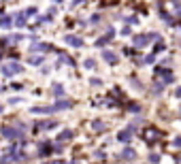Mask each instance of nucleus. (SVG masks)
<instances>
[{
	"label": "nucleus",
	"instance_id": "14",
	"mask_svg": "<svg viewBox=\"0 0 181 164\" xmlns=\"http://www.w3.org/2000/svg\"><path fill=\"white\" fill-rule=\"evenodd\" d=\"M85 66H88V68H94V66H96V62H94V60H88V62H85Z\"/></svg>",
	"mask_w": 181,
	"mask_h": 164
},
{
	"label": "nucleus",
	"instance_id": "5",
	"mask_svg": "<svg viewBox=\"0 0 181 164\" xmlns=\"http://www.w3.org/2000/svg\"><path fill=\"white\" fill-rule=\"evenodd\" d=\"M70 107V100H60L55 107H53V111H62V109H68Z\"/></svg>",
	"mask_w": 181,
	"mask_h": 164
},
{
	"label": "nucleus",
	"instance_id": "9",
	"mask_svg": "<svg viewBox=\"0 0 181 164\" xmlns=\"http://www.w3.org/2000/svg\"><path fill=\"white\" fill-rule=\"evenodd\" d=\"M70 136H73V132H70V130H64V132L58 136V141H66V139H70Z\"/></svg>",
	"mask_w": 181,
	"mask_h": 164
},
{
	"label": "nucleus",
	"instance_id": "8",
	"mask_svg": "<svg viewBox=\"0 0 181 164\" xmlns=\"http://www.w3.org/2000/svg\"><path fill=\"white\" fill-rule=\"evenodd\" d=\"M122 158H124V160H132V158H134V151H132V149L128 147V149H124V154H122Z\"/></svg>",
	"mask_w": 181,
	"mask_h": 164
},
{
	"label": "nucleus",
	"instance_id": "10",
	"mask_svg": "<svg viewBox=\"0 0 181 164\" xmlns=\"http://www.w3.org/2000/svg\"><path fill=\"white\" fill-rule=\"evenodd\" d=\"M11 24H13V21H11V17H2V19H0V26H2V28H9Z\"/></svg>",
	"mask_w": 181,
	"mask_h": 164
},
{
	"label": "nucleus",
	"instance_id": "13",
	"mask_svg": "<svg viewBox=\"0 0 181 164\" xmlns=\"http://www.w3.org/2000/svg\"><path fill=\"white\" fill-rule=\"evenodd\" d=\"M53 92H55V96H62V85H53Z\"/></svg>",
	"mask_w": 181,
	"mask_h": 164
},
{
	"label": "nucleus",
	"instance_id": "7",
	"mask_svg": "<svg viewBox=\"0 0 181 164\" xmlns=\"http://www.w3.org/2000/svg\"><path fill=\"white\" fill-rule=\"evenodd\" d=\"M26 15H28V11H26V13L15 15V24H17V26H24V24H26V21H24V19H26Z\"/></svg>",
	"mask_w": 181,
	"mask_h": 164
},
{
	"label": "nucleus",
	"instance_id": "12",
	"mask_svg": "<svg viewBox=\"0 0 181 164\" xmlns=\"http://www.w3.org/2000/svg\"><path fill=\"white\" fill-rule=\"evenodd\" d=\"M43 62V58L41 55H36V58H30V64H41Z\"/></svg>",
	"mask_w": 181,
	"mask_h": 164
},
{
	"label": "nucleus",
	"instance_id": "6",
	"mask_svg": "<svg viewBox=\"0 0 181 164\" xmlns=\"http://www.w3.org/2000/svg\"><path fill=\"white\" fill-rule=\"evenodd\" d=\"M102 55H104V60H107L109 64H115V62H117V58H115V53H111V51H104Z\"/></svg>",
	"mask_w": 181,
	"mask_h": 164
},
{
	"label": "nucleus",
	"instance_id": "2",
	"mask_svg": "<svg viewBox=\"0 0 181 164\" xmlns=\"http://www.w3.org/2000/svg\"><path fill=\"white\" fill-rule=\"evenodd\" d=\"M151 39L156 41L158 36H156V34H141V36H134V45H136V47H145Z\"/></svg>",
	"mask_w": 181,
	"mask_h": 164
},
{
	"label": "nucleus",
	"instance_id": "3",
	"mask_svg": "<svg viewBox=\"0 0 181 164\" xmlns=\"http://www.w3.org/2000/svg\"><path fill=\"white\" fill-rule=\"evenodd\" d=\"M117 139H119L122 143H128V141L132 139V128H128V130H124V132H119V134H117Z\"/></svg>",
	"mask_w": 181,
	"mask_h": 164
},
{
	"label": "nucleus",
	"instance_id": "11",
	"mask_svg": "<svg viewBox=\"0 0 181 164\" xmlns=\"http://www.w3.org/2000/svg\"><path fill=\"white\" fill-rule=\"evenodd\" d=\"M2 134H4V136H15L17 132H15L13 128H2Z\"/></svg>",
	"mask_w": 181,
	"mask_h": 164
},
{
	"label": "nucleus",
	"instance_id": "4",
	"mask_svg": "<svg viewBox=\"0 0 181 164\" xmlns=\"http://www.w3.org/2000/svg\"><path fill=\"white\" fill-rule=\"evenodd\" d=\"M66 43L73 45V47H81L83 45V41H79V36H66Z\"/></svg>",
	"mask_w": 181,
	"mask_h": 164
},
{
	"label": "nucleus",
	"instance_id": "1",
	"mask_svg": "<svg viewBox=\"0 0 181 164\" xmlns=\"http://www.w3.org/2000/svg\"><path fill=\"white\" fill-rule=\"evenodd\" d=\"M17 73H21V66L19 64H4L2 66V75H6V77H11V75H17Z\"/></svg>",
	"mask_w": 181,
	"mask_h": 164
}]
</instances>
